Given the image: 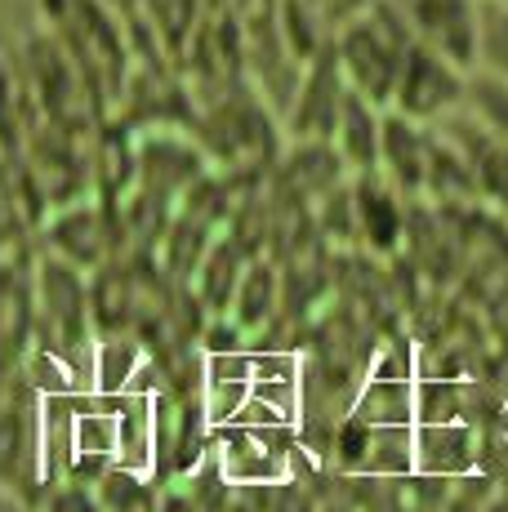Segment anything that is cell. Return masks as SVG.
I'll return each mask as SVG.
<instances>
[{"instance_id": "cell-12", "label": "cell", "mask_w": 508, "mask_h": 512, "mask_svg": "<svg viewBox=\"0 0 508 512\" xmlns=\"http://www.w3.org/2000/svg\"><path fill=\"white\" fill-rule=\"evenodd\" d=\"M459 112L473 116V121L482 125L486 134H495V139H508V81L473 67L464 81V103H459Z\"/></svg>"}, {"instance_id": "cell-2", "label": "cell", "mask_w": 508, "mask_h": 512, "mask_svg": "<svg viewBox=\"0 0 508 512\" xmlns=\"http://www.w3.org/2000/svg\"><path fill=\"white\" fill-rule=\"evenodd\" d=\"M464 81H468L464 67H455L451 58H442L437 49L415 41L402 63V76H397V90H393V103L388 107L419 125H437L451 112H459V103H464Z\"/></svg>"}, {"instance_id": "cell-13", "label": "cell", "mask_w": 508, "mask_h": 512, "mask_svg": "<svg viewBox=\"0 0 508 512\" xmlns=\"http://www.w3.org/2000/svg\"><path fill=\"white\" fill-rule=\"evenodd\" d=\"M197 294L205 303H210L214 312L219 308H232V294H237V281H241V272H246V263H241V254H237V245L232 241H214L210 250L201 254V263H197Z\"/></svg>"}, {"instance_id": "cell-16", "label": "cell", "mask_w": 508, "mask_h": 512, "mask_svg": "<svg viewBox=\"0 0 508 512\" xmlns=\"http://www.w3.org/2000/svg\"><path fill=\"white\" fill-rule=\"evenodd\" d=\"M375 5V0H321V9H326V18H330V27H344L348 18H357V14H366V9Z\"/></svg>"}, {"instance_id": "cell-3", "label": "cell", "mask_w": 508, "mask_h": 512, "mask_svg": "<svg viewBox=\"0 0 508 512\" xmlns=\"http://www.w3.org/2000/svg\"><path fill=\"white\" fill-rule=\"evenodd\" d=\"M344 94H348V81L335 63V49H326V54H317L312 63H304V76H299L295 98H290V107H286V134L295 143H304V139L330 143L335 139Z\"/></svg>"}, {"instance_id": "cell-6", "label": "cell", "mask_w": 508, "mask_h": 512, "mask_svg": "<svg viewBox=\"0 0 508 512\" xmlns=\"http://www.w3.org/2000/svg\"><path fill=\"white\" fill-rule=\"evenodd\" d=\"M379 174L402 196H428V125L388 107L379 134Z\"/></svg>"}, {"instance_id": "cell-18", "label": "cell", "mask_w": 508, "mask_h": 512, "mask_svg": "<svg viewBox=\"0 0 508 512\" xmlns=\"http://www.w3.org/2000/svg\"><path fill=\"white\" fill-rule=\"evenodd\" d=\"M504 5H508V0H504Z\"/></svg>"}, {"instance_id": "cell-1", "label": "cell", "mask_w": 508, "mask_h": 512, "mask_svg": "<svg viewBox=\"0 0 508 512\" xmlns=\"http://www.w3.org/2000/svg\"><path fill=\"white\" fill-rule=\"evenodd\" d=\"M410 45H415V32L406 23L402 0H375L366 14L348 18L330 36V49H335V63L344 72L348 90L366 94L379 107L393 103L397 76H402Z\"/></svg>"}, {"instance_id": "cell-7", "label": "cell", "mask_w": 508, "mask_h": 512, "mask_svg": "<svg viewBox=\"0 0 508 512\" xmlns=\"http://www.w3.org/2000/svg\"><path fill=\"white\" fill-rule=\"evenodd\" d=\"M81 268L63 263L58 254L41 263V285H36V299H41V317L50 321L54 348H76V339L85 334V321H90V308H85V285L76 277Z\"/></svg>"}, {"instance_id": "cell-14", "label": "cell", "mask_w": 508, "mask_h": 512, "mask_svg": "<svg viewBox=\"0 0 508 512\" xmlns=\"http://www.w3.org/2000/svg\"><path fill=\"white\" fill-rule=\"evenodd\" d=\"M477 67L508 81V5L504 0H482V18H477Z\"/></svg>"}, {"instance_id": "cell-10", "label": "cell", "mask_w": 508, "mask_h": 512, "mask_svg": "<svg viewBox=\"0 0 508 512\" xmlns=\"http://www.w3.org/2000/svg\"><path fill=\"white\" fill-rule=\"evenodd\" d=\"M139 5H143V18L152 23L156 45H161L170 58L188 54V41H192V32H197V23H201L205 0H139Z\"/></svg>"}, {"instance_id": "cell-5", "label": "cell", "mask_w": 508, "mask_h": 512, "mask_svg": "<svg viewBox=\"0 0 508 512\" xmlns=\"http://www.w3.org/2000/svg\"><path fill=\"white\" fill-rule=\"evenodd\" d=\"M353 232L361 236V245L375 254H393L402 245L406 232V214H402V192L384 179L379 170L353 174Z\"/></svg>"}, {"instance_id": "cell-8", "label": "cell", "mask_w": 508, "mask_h": 512, "mask_svg": "<svg viewBox=\"0 0 508 512\" xmlns=\"http://www.w3.org/2000/svg\"><path fill=\"white\" fill-rule=\"evenodd\" d=\"M384 112L388 107L370 103L366 94L348 90L344 107H339V125H335V152L344 156L348 174H370L379 170V134H384Z\"/></svg>"}, {"instance_id": "cell-4", "label": "cell", "mask_w": 508, "mask_h": 512, "mask_svg": "<svg viewBox=\"0 0 508 512\" xmlns=\"http://www.w3.org/2000/svg\"><path fill=\"white\" fill-rule=\"evenodd\" d=\"M406 23L419 45L437 49L455 67L473 72L477 67V18L482 0H402Z\"/></svg>"}, {"instance_id": "cell-9", "label": "cell", "mask_w": 508, "mask_h": 512, "mask_svg": "<svg viewBox=\"0 0 508 512\" xmlns=\"http://www.w3.org/2000/svg\"><path fill=\"white\" fill-rule=\"evenodd\" d=\"M50 245L63 263H72V268H81V272H94L107 254V228L90 205H67L50 223Z\"/></svg>"}, {"instance_id": "cell-11", "label": "cell", "mask_w": 508, "mask_h": 512, "mask_svg": "<svg viewBox=\"0 0 508 512\" xmlns=\"http://www.w3.org/2000/svg\"><path fill=\"white\" fill-rule=\"evenodd\" d=\"M272 312H277V272H272V263L254 259L246 263L237 294H232V321L241 330H259L272 321Z\"/></svg>"}, {"instance_id": "cell-17", "label": "cell", "mask_w": 508, "mask_h": 512, "mask_svg": "<svg viewBox=\"0 0 508 512\" xmlns=\"http://www.w3.org/2000/svg\"><path fill=\"white\" fill-rule=\"evenodd\" d=\"M228 512H254L250 504H228Z\"/></svg>"}, {"instance_id": "cell-15", "label": "cell", "mask_w": 508, "mask_h": 512, "mask_svg": "<svg viewBox=\"0 0 508 512\" xmlns=\"http://www.w3.org/2000/svg\"><path fill=\"white\" fill-rule=\"evenodd\" d=\"M268 512H312V499L299 486H263Z\"/></svg>"}]
</instances>
